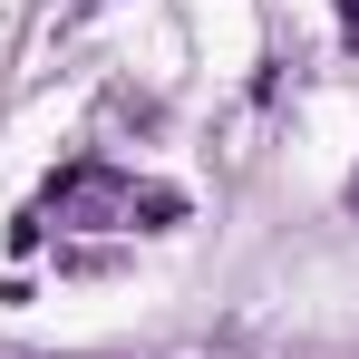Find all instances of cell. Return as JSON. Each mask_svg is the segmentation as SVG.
Here are the masks:
<instances>
[{"label":"cell","mask_w":359,"mask_h":359,"mask_svg":"<svg viewBox=\"0 0 359 359\" xmlns=\"http://www.w3.org/2000/svg\"><path fill=\"white\" fill-rule=\"evenodd\" d=\"M126 204H136V184H126L117 165H97V156L49 175V214H59V224H126Z\"/></svg>","instance_id":"cell-1"},{"label":"cell","mask_w":359,"mask_h":359,"mask_svg":"<svg viewBox=\"0 0 359 359\" xmlns=\"http://www.w3.org/2000/svg\"><path fill=\"white\" fill-rule=\"evenodd\" d=\"M126 224H156V233H165V224H184V194H175V184H136Z\"/></svg>","instance_id":"cell-2"},{"label":"cell","mask_w":359,"mask_h":359,"mask_svg":"<svg viewBox=\"0 0 359 359\" xmlns=\"http://www.w3.org/2000/svg\"><path fill=\"white\" fill-rule=\"evenodd\" d=\"M340 39H350V49H359V0H340Z\"/></svg>","instance_id":"cell-3"},{"label":"cell","mask_w":359,"mask_h":359,"mask_svg":"<svg viewBox=\"0 0 359 359\" xmlns=\"http://www.w3.org/2000/svg\"><path fill=\"white\" fill-rule=\"evenodd\" d=\"M350 204H359V175H350Z\"/></svg>","instance_id":"cell-4"}]
</instances>
